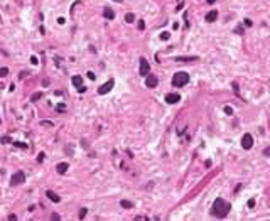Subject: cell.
<instances>
[{
    "label": "cell",
    "instance_id": "f1b7e54d",
    "mask_svg": "<svg viewBox=\"0 0 270 221\" xmlns=\"http://www.w3.org/2000/svg\"><path fill=\"white\" fill-rule=\"evenodd\" d=\"M31 63H32V64H37V57H36V56H32V57H31Z\"/></svg>",
    "mask_w": 270,
    "mask_h": 221
},
{
    "label": "cell",
    "instance_id": "ba28073f",
    "mask_svg": "<svg viewBox=\"0 0 270 221\" xmlns=\"http://www.w3.org/2000/svg\"><path fill=\"white\" fill-rule=\"evenodd\" d=\"M145 85H147V88H155V86L159 85L157 76H149V78L145 79Z\"/></svg>",
    "mask_w": 270,
    "mask_h": 221
},
{
    "label": "cell",
    "instance_id": "d4e9b609",
    "mask_svg": "<svg viewBox=\"0 0 270 221\" xmlns=\"http://www.w3.org/2000/svg\"><path fill=\"white\" fill-rule=\"evenodd\" d=\"M42 160H44V154H39L37 155V162H42Z\"/></svg>",
    "mask_w": 270,
    "mask_h": 221
},
{
    "label": "cell",
    "instance_id": "1f68e13d",
    "mask_svg": "<svg viewBox=\"0 0 270 221\" xmlns=\"http://www.w3.org/2000/svg\"><path fill=\"white\" fill-rule=\"evenodd\" d=\"M78 90H79V93H85V91H86V88H85V86H79Z\"/></svg>",
    "mask_w": 270,
    "mask_h": 221
},
{
    "label": "cell",
    "instance_id": "4fadbf2b",
    "mask_svg": "<svg viewBox=\"0 0 270 221\" xmlns=\"http://www.w3.org/2000/svg\"><path fill=\"white\" fill-rule=\"evenodd\" d=\"M103 15L111 20V19H115V12H113L111 9H105V10H103Z\"/></svg>",
    "mask_w": 270,
    "mask_h": 221
},
{
    "label": "cell",
    "instance_id": "277c9868",
    "mask_svg": "<svg viewBox=\"0 0 270 221\" xmlns=\"http://www.w3.org/2000/svg\"><path fill=\"white\" fill-rule=\"evenodd\" d=\"M252 145H253V137L250 133H245V135L241 137V147L248 150V148H252Z\"/></svg>",
    "mask_w": 270,
    "mask_h": 221
},
{
    "label": "cell",
    "instance_id": "603a6c76",
    "mask_svg": "<svg viewBox=\"0 0 270 221\" xmlns=\"http://www.w3.org/2000/svg\"><path fill=\"white\" fill-rule=\"evenodd\" d=\"M42 125H44V127H54V123H53V122H46V120L42 122Z\"/></svg>",
    "mask_w": 270,
    "mask_h": 221
},
{
    "label": "cell",
    "instance_id": "6da1fadb",
    "mask_svg": "<svg viewBox=\"0 0 270 221\" xmlns=\"http://www.w3.org/2000/svg\"><path fill=\"white\" fill-rule=\"evenodd\" d=\"M213 216L216 218H225L228 213H230V204L226 203L225 199H221V198H218L215 203H213Z\"/></svg>",
    "mask_w": 270,
    "mask_h": 221
},
{
    "label": "cell",
    "instance_id": "5b68a950",
    "mask_svg": "<svg viewBox=\"0 0 270 221\" xmlns=\"http://www.w3.org/2000/svg\"><path fill=\"white\" fill-rule=\"evenodd\" d=\"M113 85H115V81H113V79H110L108 83H105V85H101V86H100L98 93H100V95H107L108 91H111V90H113Z\"/></svg>",
    "mask_w": 270,
    "mask_h": 221
},
{
    "label": "cell",
    "instance_id": "cb8c5ba5",
    "mask_svg": "<svg viewBox=\"0 0 270 221\" xmlns=\"http://www.w3.org/2000/svg\"><path fill=\"white\" fill-rule=\"evenodd\" d=\"M41 98V93H36V95H32V101H37Z\"/></svg>",
    "mask_w": 270,
    "mask_h": 221
},
{
    "label": "cell",
    "instance_id": "d6a6232c",
    "mask_svg": "<svg viewBox=\"0 0 270 221\" xmlns=\"http://www.w3.org/2000/svg\"><path fill=\"white\" fill-rule=\"evenodd\" d=\"M135 220H140V221H145V220H147V218H145V216H137V218H135Z\"/></svg>",
    "mask_w": 270,
    "mask_h": 221
},
{
    "label": "cell",
    "instance_id": "9c48e42d",
    "mask_svg": "<svg viewBox=\"0 0 270 221\" xmlns=\"http://www.w3.org/2000/svg\"><path fill=\"white\" fill-rule=\"evenodd\" d=\"M68 169H69L68 162H59V164L56 166V170H57L59 174H66V172H68Z\"/></svg>",
    "mask_w": 270,
    "mask_h": 221
},
{
    "label": "cell",
    "instance_id": "e0dca14e",
    "mask_svg": "<svg viewBox=\"0 0 270 221\" xmlns=\"http://www.w3.org/2000/svg\"><path fill=\"white\" fill-rule=\"evenodd\" d=\"M125 20H127V22H133V20H135V15H133V14H127Z\"/></svg>",
    "mask_w": 270,
    "mask_h": 221
},
{
    "label": "cell",
    "instance_id": "44dd1931",
    "mask_svg": "<svg viewBox=\"0 0 270 221\" xmlns=\"http://www.w3.org/2000/svg\"><path fill=\"white\" fill-rule=\"evenodd\" d=\"M139 29H140V31H144L145 29V22L144 20H139Z\"/></svg>",
    "mask_w": 270,
    "mask_h": 221
},
{
    "label": "cell",
    "instance_id": "f546056e",
    "mask_svg": "<svg viewBox=\"0 0 270 221\" xmlns=\"http://www.w3.org/2000/svg\"><path fill=\"white\" fill-rule=\"evenodd\" d=\"M9 220H10V221H15V220H17V216H15V214H10V216H9Z\"/></svg>",
    "mask_w": 270,
    "mask_h": 221
},
{
    "label": "cell",
    "instance_id": "3957f363",
    "mask_svg": "<svg viewBox=\"0 0 270 221\" xmlns=\"http://www.w3.org/2000/svg\"><path fill=\"white\" fill-rule=\"evenodd\" d=\"M24 182H25V174H24V170H17V172L10 177V184L12 186L24 184Z\"/></svg>",
    "mask_w": 270,
    "mask_h": 221
},
{
    "label": "cell",
    "instance_id": "8992f818",
    "mask_svg": "<svg viewBox=\"0 0 270 221\" xmlns=\"http://www.w3.org/2000/svg\"><path fill=\"white\" fill-rule=\"evenodd\" d=\"M150 71V66H149V61L145 57H140V74L142 76H147Z\"/></svg>",
    "mask_w": 270,
    "mask_h": 221
},
{
    "label": "cell",
    "instance_id": "7402d4cb",
    "mask_svg": "<svg viewBox=\"0 0 270 221\" xmlns=\"http://www.w3.org/2000/svg\"><path fill=\"white\" fill-rule=\"evenodd\" d=\"M2 142H3V144H10V137H7V135L2 137Z\"/></svg>",
    "mask_w": 270,
    "mask_h": 221
},
{
    "label": "cell",
    "instance_id": "d6986e66",
    "mask_svg": "<svg viewBox=\"0 0 270 221\" xmlns=\"http://www.w3.org/2000/svg\"><path fill=\"white\" fill-rule=\"evenodd\" d=\"M9 74V69L7 68H0V76H7Z\"/></svg>",
    "mask_w": 270,
    "mask_h": 221
},
{
    "label": "cell",
    "instance_id": "52a82bcc",
    "mask_svg": "<svg viewBox=\"0 0 270 221\" xmlns=\"http://www.w3.org/2000/svg\"><path fill=\"white\" fill-rule=\"evenodd\" d=\"M181 100V96L177 93H167L165 95V103H169V105H174V103H177Z\"/></svg>",
    "mask_w": 270,
    "mask_h": 221
},
{
    "label": "cell",
    "instance_id": "ffe728a7",
    "mask_svg": "<svg viewBox=\"0 0 270 221\" xmlns=\"http://www.w3.org/2000/svg\"><path fill=\"white\" fill-rule=\"evenodd\" d=\"M85 216H86V209H85V208H83V209H81V211H79V220H83V218H85Z\"/></svg>",
    "mask_w": 270,
    "mask_h": 221
},
{
    "label": "cell",
    "instance_id": "ac0fdd59",
    "mask_svg": "<svg viewBox=\"0 0 270 221\" xmlns=\"http://www.w3.org/2000/svg\"><path fill=\"white\" fill-rule=\"evenodd\" d=\"M169 37H171V34H169V32H162V34H161V39H162V41H167Z\"/></svg>",
    "mask_w": 270,
    "mask_h": 221
},
{
    "label": "cell",
    "instance_id": "30bf717a",
    "mask_svg": "<svg viewBox=\"0 0 270 221\" xmlns=\"http://www.w3.org/2000/svg\"><path fill=\"white\" fill-rule=\"evenodd\" d=\"M216 19H218V12L216 10H209L206 14V22H215Z\"/></svg>",
    "mask_w": 270,
    "mask_h": 221
},
{
    "label": "cell",
    "instance_id": "5bb4252c",
    "mask_svg": "<svg viewBox=\"0 0 270 221\" xmlns=\"http://www.w3.org/2000/svg\"><path fill=\"white\" fill-rule=\"evenodd\" d=\"M122 208H127V209H132L133 208V203H130V201H127V199H122Z\"/></svg>",
    "mask_w": 270,
    "mask_h": 221
},
{
    "label": "cell",
    "instance_id": "484cf974",
    "mask_svg": "<svg viewBox=\"0 0 270 221\" xmlns=\"http://www.w3.org/2000/svg\"><path fill=\"white\" fill-rule=\"evenodd\" d=\"M252 20H250V19H247V20H245V25H247V27H252Z\"/></svg>",
    "mask_w": 270,
    "mask_h": 221
},
{
    "label": "cell",
    "instance_id": "4316f807",
    "mask_svg": "<svg viewBox=\"0 0 270 221\" xmlns=\"http://www.w3.org/2000/svg\"><path fill=\"white\" fill-rule=\"evenodd\" d=\"M225 111H226V113H228V115H231V113H233V110H231V108H230V107H225Z\"/></svg>",
    "mask_w": 270,
    "mask_h": 221
},
{
    "label": "cell",
    "instance_id": "83f0119b",
    "mask_svg": "<svg viewBox=\"0 0 270 221\" xmlns=\"http://www.w3.org/2000/svg\"><path fill=\"white\" fill-rule=\"evenodd\" d=\"M253 206H255V199H250L248 201V208H253Z\"/></svg>",
    "mask_w": 270,
    "mask_h": 221
},
{
    "label": "cell",
    "instance_id": "836d02e7",
    "mask_svg": "<svg viewBox=\"0 0 270 221\" xmlns=\"http://www.w3.org/2000/svg\"><path fill=\"white\" fill-rule=\"evenodd\" d=\"M88 78H90V79H95V74H93V73L90 71V73H88Z\"/></svg>",
    "mask_w": 270,
    "mask_h": 221
},
{
    "label": "cell",
    "instance_id": "4dcf8cb0",
    "mask_svg": "<svg viewBox=\"0 0 270 221\" xmlns=\"http://www.w3.org/2000/svg\"><path fill=\"white\" fill-rule=\"evenodd\" d=\"M64 22H66V20H64L63 17H59V19H57V24H64Z\"/></svg>",
    "mask_w": 270,
    "mask_h": 221
},
{
    "label": "cell",
    "instance_id": "9a60e30c",
    "mask_svg": "<svg viewBox=\"0 0 270 221\" xmlns=\"http://www.w3.org/2000/svg\"><path fill=\"white\" fill-rule=\"evenodd\" d=\"M198 57L196 56H193V57H176V61H196Z\"/></svg>",
    "mask_w": 270,
    "mask_h": 221
},
{
    "label": "cell",
    "instance_id": "7c38bea8",
    "mask_svg": "<svg viewBox=\"0 0 270 221\" xmlns=\"http://www.w3.org/2000/svg\"><path fill=\"white\" fill-rule=\"evenodd\" d=\"M46 194H47V198H49L53 203H59V196H57L56 192H53V191H47Z\"/></svg>",
    "mask_w": 270,
    "mask_h": 221
},
{
    "label": "cell",
    "instance_id": "7a4b0ae2",
    "mask_svg": "<svg viewBox=\"0 0 270 221\" xmlns=\"http://www.w3.org/2000/svg\"><path fill=\"white\" fill-rule=\"evenodd\" d=\"M187 83H189V74L184 73V71L176 73L174 78H172V86H176V88H182V86H186Z\"/></svg>",
    "mask_w": 270,
    "mask_h": 221
},
{
    "label": "cell",
    "instance_id": "2e32d148",
    "mask_svg": "<svg viewBox=\"0 0 270 221\" xmlns=\"http://www.w3.org/2000/svg\"><path fill=\"white\" fill-rule=\"evenodd\" d=\"M12 144L19 148H27V144H22V142H12Z\"/></svg>",
    "mask_w": 270,
    "mask_h": 221
},
{
    "label": "cell",
    "instance_id": "8fae6325",
    "mask_svg": "<svg viewBox=\"0 0 270 221\" xmlns=\"http://www.w3.org/2000/svg\"><path fill=\"white\" fill-rule=\"evenodd\" d=\"M73 85L76 86V88H79V86H83V78L81 76H73Z\"/></svg>",
    "mask_w": 270,
    "mask_h": 221
}]
</instances>
